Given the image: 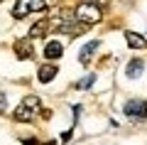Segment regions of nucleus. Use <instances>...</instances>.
<instances>
[{"instance_id":"39448f33","label":"nucleus","mask_w":147,"mask_h":145,"mask_svg":"<svg viewBox=\"0 0 147 145\" xmlns=\"http://www.w3.org/2000/svg\"><path fill=\"white\" fill-rule=\"evenodd\" d=\"M64 54V44L59 39H52V42H47L44 44V57L49 59V62H54V59H59Z\"/></svg>"},{"instance_id":"2eb2a0df","label":"nucleus","mask_w":147,"mask_h":145,"mask_svg":"<svg viewBox=\"0 0 147 145\" xmlns=\"http://www.w3.org/2000/svg\"><path fill=\"white\" fill-rule=\"evenodd\" d=\"M0 3H3V0H0Z\"/></svg>"},{"instance_id":"ddd939ff","label":"nucleus","mask_w":147,"mask_h":145,"mask_svg":"<svg viewBox=\"0 0 147 145\" xmlns=\"http://www.w3.org/2000/svg\"><path fill=\"white\" fill-rule=\"evenodd\" d=\"M5 108H7V96L0 91V113H5Z\"/></svg>"},{"instance_id":"6e6552de","label":"nucleus","mask_w":147,"mask_h":145,"mask_svg":"<svg viewBox=\"0 0 147 145\" xmlns=\"http://www.w3.org/2000/svg\"><path fill=\"white\" fill-rule=\"evenodd\" d=\"M125 42L132 47V49H147V39L137 32H125Z\"/></svg>"},{"instance_id":"4468645a","label":"nucleus","mask_w":147,"mask_h":145,"mask_svg":"<svg viewBox=\"0 0 147 145\" xmlns=\"http://www.w3.org/2000/svg\"><path fill=\"white\" fill-rule=\"evenodd\" d=\"M61 140H64V143H69V140H71V130H66V133H61Z\"/></svg>"},{"instance_id":"9b49d317","label":"nucleus","mask_w":147,"mask_h":145,"mask_svg":"<svg viewBox=\"0 0 147 145\" xmlns=\"http://www.w3.org/2000/svg\"><path fill=\"white\" fill-rule=\"evenodd\" d=\"M142 71H145V62H142V59H132V62L127 64V69H125V74L130 79H137Z\"/></svg>"},{"instance_id":"423d86ee","label":"nucleus","mask_w":147,"mask_h":145,"mask_svg":"<svg viewBox=\"0 0 147 145\" xmlns=\"http://www.w3.org/2000/svg\"><path fill=\"white\" fill-rule=\"evenodd\" d=\"M15 54H17V59H30L32 54V42L30 39H17L15 42Z\"/></svg>"},{"instance_id":"9d476101","label":"nucleus","mask_w":147,"mask_h":145,"mask_svg":"<svg viewBox=\"0 0 147 145\" xmlns=\"http://www.w3.org/2000/svg\"><path fill=\"white\" fill-rule=\"evenodd\" d=\"M54 76H57V67H54V64H44V67H39V74H37V79H39L42 84H49Z\"/></svg>"},{"instance_id":"7ed1b4c3","label":"nucleus","mask_w":147,"mask_h":145,"mask_svg":"<svg viewBox=\"0 0 147 145\" xmlns=\"http://www.w3.org/2000/svg\"><path fill=\"white\" fill-rule=\"evenodd\" d=\"M42 10H47V0H17L12 7V17L22 20L27 12H42Z\"/></svg>"},{"instance_id":"f257e3e1","label":"nucleus","mask_w":147,"mask_h":145,"mask_svg":"<svg viewBox=\"0 0 147 145\" xmlns=\"http://www.w3.org/2000/svg\"><path fill=\"white\" fill-rule=\"evenodd\" d=\"M39 108H42V101H39V96L30 93V96H25V99H22V103L15 108L12 118L20 120V123H30V120H34V116L39 113Z\"/></svg>"},{"instance_id":"0eeeda50","label":"nucleus","mask_w":147,"mask_h":145,"mask_svg":"<svg viewBox=\"0 0 147 145\" xmlns=\"http://www.w3.org/2000/svg\"><path fill=\"white\" fill-rule=\"evenodd\" d=\"M49 30V20L47 17H42L39 22H34V25L30 27V39H39V37H44Z\"/></svg>"},{"instance_id":"f03ea898","label":"nucleus","mask_w":147,"mask_h":145,"mask_svg":"<svg viewBox=\"0 0 147 145\" xmlns=\"http://www.w3.org/2000/svg\"><path fill=\"white\" fill-rule=\"evenodd\" d=\"M74 15H76V20L79 22H84V25H96V22H100V7L98 5H93V3H81L76 10H74Z\"/></svg>"},{"instance_id":"20e7f679","label":"nucleus","mask_w":147,"mask_h":145,"mask_svg":"<svg viewBox=\"0 0 147 145\" xmlns=\"http://www.w3.org/2000/svg\"><path fill=\"white\" fill-rule=\"evenodd\" d=\"M125 116H130V118H147V103L140 99H132L125 103Z\"/></svg>"},{"instance_id":"f8f14e48","label":"nucleus","mask_w":147,"mask_h":145,"mask_svg":"<svg viewBox=\"0 0 147 145\" xmlns=\"http://www.w3.org/2000/svg\"><path fill=\"white\" fill-rule=\"evenodd\" d=\"M93 81H96V74H88L86 79H81V81H79V88H88Z\"/></svg>"},{"instance_id":"1a4fd4ad","label":"nucleus","mask_w":147,"mask_h":145,"mask_svg":"<svg viewBox=\"0 0 147 145\" xmlns=\"http://www.w3.org/2000/svg\"><path fill=\"white\" fill-rule=\"evenodd\" d=\"M98 47H100V42H98V39L88 42V44H86L84 49H81V54H79V62H81V64H88V62H91V57H93V52L98 49Z\"/></svg>"}]
</instances>
